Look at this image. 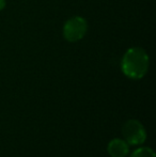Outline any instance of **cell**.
Returning <instances> with one entry per match:
<instances>
[{
	"instance_id": "obj_5",
	"label": "cell",
	"mask_w": 156,
	"mask_h": 157,
	"mask_svg": "<svg viewBox=\"0 0 156 157\" xmlns=\"http://www.w3.org/2000/svg\"><path fill=\"white\" fill-rule=\"evenodd\" d=\"M129 157H156L154 151L151 147H142L139 149L135 150L133 153L131 154Z\"/></svg>"
},
{
	"instance_id": "obj_3",
	"label": "cell",
	"mask_w": 156,
	"mask_h": 157,
	"mask_svg": "<svg viewBox=\"0 0 156 157\" xmlns=\"http://www.w3.org/2000/svg\"><path fill=\"white\" fill-rule=\"evenodd\" d=\"M122 135L124 140L131 145L142 144L146 139V132L143 125L135 119L126 121L123 124Z\"/></svg>"
},
{
	"instance_id": "obj_6",
	"label": "cell",
	"mask_w": 156,
	"mask_h": 157,
	"mask_svg": "<svg viewBox=\"0 0 156 157\" xmlns=\"http://www.w3.org/2000/svg\"><path fill=\"white\" fill-rule=\"evenodd\" d=\"M6 0H0V11H2L4 8H6Z\"/></svg>"
},
{
	"instance_id": "obj_1",
	"label": "cell",
	"mask_w": 156,
	"mask_h": 157,
	"mask_svg": "<svg viewBox=\"0 0 156 157\" xmlns=\"http://www.w3.org/2000/svg\"><path fill=\"white\" fill-rule=\"evenodd\" d=\"M148 52L140 47H131L126 50L122 58V72L131 79H141L149 70Z\"/></svg>"
},
{
	"instance_id": "obj_2",
	"label": "cell",
	"mask_w": 156,
	"mask_h": 157,
	"mask_svg": "<svg viewBox=\"0 0 156 157\" xmlns=\"http://www.w3.org/2000/svg\"><path fill=\"white\" fill-rule=\"evenodd\" d=\"M88 31V23L83 17L74 16L67 21L63 27V36L67 41L75 43L82 39Z\"/></svg>"
},
{
	"instance_id": "obj_4",
	"label": "cell",
	"mask_w": 156,
	"mask_h": 157,
	"mask_svg": "<svg viewBox=\"0 0 156 157\" xmlns=\"http://www.w3.org/2000/svg\"><path fill=\"white\" fill-rule=\"evenodd\" d=\"M107 151L111 157H126L129 153V144L124 139L116 138L108 143Z\"/></svg>"
}]
</instances>
